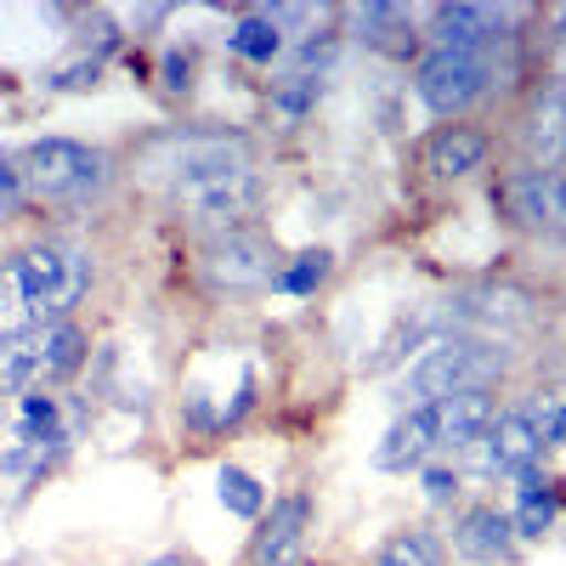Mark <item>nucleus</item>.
I'll list each match as a JSON object with an SVG mask.
<instances>
[{"label":"nucleus","mask_w":566,"mask_h":566,"mask_svg":"<svg viewBox=\"0 0 566 566\" xmlns=\"http://www.w3.org/2000/svg\"><path fill=\"white\" fill-rule=\"evenodd\" d=\"M91 290V255L63 239H34L0 261V335L69 323Z\"/></svg>","instance_id":"f257e3e1"},{"label":"nucleus","mask_w":566,"mask_h":566,"mask_svg":"<svg viewBox=\"0 0 566 566\" xmlns=\"http://www.w3.org/2000/svg\"><path fill=\"white\" fill-rule=\"evenodd\" d=\"M12 165L23 181V199L52 205V210H85L114 187V159L103 148H85L74 136H40Z\"/></svg>","instance_id":"f03ea898"},{"label":"nucleus","mask_w":566,"mask_h":566,"mask_svg":"<svg viewBox=\"0 0 566 566\" xmlns=\"http://www.w3.org/2000/svg\"><path fill=\"white\" fill-rule=\"evenodd\" d=\"M510 368V352L499 340H482V335H442L437 346H424L397 380V402L402 408H419V402H442L453 391H482V386H499Z\"/></svg>","instance_id":"7ed1b4c3"},{"label":"nucleus","mask_w":566,"mask_h":566,"mask_svg":"<svg viewBox=\"0 0 566 566\" xmlns=\"http://www.w3.org/2000/svg\"><path fill=\"white\" fill-rule=\"evenodd\" d=\"M142 176L159 181L165 193L205 176H227V170H250L255 165V142L244 130H159L148 148L136 154Z\"/></svg>","instance_id":"20e7f679"},{"label":"nucleus","mask_w":566,"mask_h":566,"mask_svg":"<svg viewBox=\"0 0 566 566\" xmlns=\"http://www.w3.org/2000/svg\"><path fill=\"white\" fill-rule=\"evenodd\" d=\"M277 272H283V250L261 227L216 232V239L199 244V277H205V290L221 295V301H244V295L272 290Z\"/></svg>","instance_id":"39448f33"},{"label":"nucleus","mask_w":566,"mask_h":566,"mask_svg":"<svg viewBox=\"0 0 566 566\" xmlns=\"http://www.w3.org/2000/svg\"><path fill=\"white\" fill-rule=\"evenodd\" d=\"M493 80H499L493 57L431 45V52H419V63H413V97L431 108L437 119L459 125L470 108H482L493 97Z\"/></svg>","instance_id":"423d86ee"},{"label":"nucleus","mask_w":566,"mask_h":566,"mask_svg":"<svg viewBox=\"0 0 566 566\" xmlns=\"http://www.w3.org/2000/svg\"><path fill=\"white\" fill-rule=\"evenodd\" d=\"M266 199V181L261 170H227V176H205V181H187L170 193V205L187 216V227H199L205 239L216 232H239V227H255V210Z\"/></svg>","instance_id":"0eeeda50"},{"label":"nucleus","mask_w":566,"mask_h":566,"mask_svg":"<svg viewBox=\"0 0 566 566\" xmlns=\"http://www.w3.org/2000/svg\"><path fill=\"white\" fill-rule=\"evenodd\" d=\"M493 205L504 210L510 227L538 232V239H566V170H544V165L510 170L493 187Z\"/></svg>","instance_id":"6e6552de"},{"label":"nucleus","mask_w":566,"mask_h":566,"mask_svg":"<svg viewBox=\"0 0 566 566\" xmlns=\"http://www.w3.org/2000/svg\"><path fill=\"white\" fill-rule=\"evenodd\" d=\"M476 459L488 476H510L522 482L527 470L544 464V431L533 408H499V419L488 424V437L476 442Z\"/></svg>","instance_id":"1a4fd4ad"},{"label":"nucleus","mask_w":566,"mask_h":566,"mask_svg":"<svg viewBox=\"0 0 566 566\" xmlns=\"http://www.w3.org/2000/svg\"><path fill=\"white\" fill-rule=\"evenodd\" d=\"M312 533V493H283L272 499V510L255 522L244 566H295Z\"/></svg>","instance_id":"9d476101"},{"label":"nucleus","mask_w":566,"mask_h":566,"mask_svg":"<svg viewBox=\"0 0 566 566\" xmlns=\"http://www.w3.org/2000/svg\"><path fill=\"white\" fill-rule=\"evenodd\" d=\"M448 544L470 566H510L515 549H522V538L510 527V510H499V504H464L448 527Z\"/></svg>","instance_id":"9b49d317"},{"label":"nucleus","mask_w":566,"mask_h":566,"mask_svg":"<svg viewBox=\"0 0 566 566\" xmlns=\"http://www.w3.org/2000/svg\"><path fill=\"white\" fill-rule=\"evenodd\" d=\"M515 29V12H499V7H431V45H448V52H476V57H493L499 45L510 40Z\"/></svg>","instance_id":"f8f14e48"},{"label":"nucleus","mask_w":566,"mask_h":566,"mask_svg":"<svg viewBox=\"0 0 566 566\" xmlns=\"http://www.w3.org/2000/svg\"><path fill=\"white\" fill-rule=\"evenodd\" d=\"M493 159V136L476 130V125H437L431 136H424V148H419V165L431 181H464V176H476L488 170Z\"/></svg>","instance_id":"ddd939ff"},{"label":"nucleus","mask_w":566,"mask_h":566,"mask_svg":"<svg viewBox=\"0 0 566 566\" xmlns=\"http://www.w3.org/2000/svg\"><path fill=\"white\" fill-rule=\"evenodd\" d=\"M437 408V459L442 453H470L482 437H488V424L499 419V386H482V391H453Z\"/></svg>","instance_id":"4468645a"},{"label":"nucleus","mask_w":566,"mask_h":566,"mask_svg":"<svg viewBox=\"0 0 566 566\" xmlns=\"http://www.w3.org/2000/svg\"><path fill=\"white\" fill-rule=\"evenodd\" d=\"M437 459V408L419 402V408H402L391 419L386 442L374 448V464L391 470V476H408V470H424Z\"/></svg>","instance_id":"2eb2a0df"},{"label":"nucleus","mask_w":566,"mask_h":566,"mask_svg":"<svg viewBox=\"0 0 566 566\" xmlns=\"http://www.w3.org/2000/svg\"><path fill=\"white\" fill-rule=\"evenodd\" d=\"M29 391H52V363H45V328L0 335V402H18Z\"/></svg>","instance_id":"dca6fc26"},{"label":"nucleus","mask_w":566,"mask_h":566,"mask_svg":"<svg viewBox=\"0 0 566 566\" xmlns=\"http://www.w3.org/2000/svg\"><path fill=\"white\" fill-rule=\"evenodd\" d=\"M555 515H560V482L549 470H527L522 482H515V510H510V527L522 544H538L544 533H555Z\"/></svg>","instance_id":"f3484780"},{"label":"nucleus","mask_w":566,"mask_h":566,"mask_svg":"<svg viewBox=\"0 0 566 566\" xmlns=\"http://www.w3.org/2000/svg\"><path fill=\"white\" fill-rule=\"evenodd\" d=\"M522 142H527V154H533L544 170H555V165L566 159V80L544 85L538 97H533Z\"/></svg>","instance_id":"a211bd4d"},{"label":"nucleus","mask_w":566,"mask_h":566,"mask_svg":"<svg viewBox=\"0 0 566 566\" xmlns=\"http://www.w3.org/2000/svg\"><path fill=\"white\" fill-rule=\"evenodd\" d=\"M357 40L374 45V52H386V57H408L413 52V12L408 7H363Z\"/></svg>","instance_id":"6ab92c4d"},{"label":"nucleus","mask_w":566,"mask_h":566,"mask_svg":"<svg viewBox=\"0 0 566 566\" xmlns=\"http://www.w3.org/2000/svg\"><path fill=\"white\" fill-rule=\"evenodd\" d=\"M368 566H448V538L437 527H402L368 555Z\"/></svg>","instance_id":"aec40b11"},{"label":"nucleus","mask_w":566,"mask_h":566,"mask_svg":"<svg viewBox=\"0 0 566 566\" xmlns=\"http://www.w3.org/2000/svg\"><path fill=\"white\" fill-rule=\"evenodd\" d=\"M227 52L244 57V63H255V69H272V63L283 57V29H277L266 12H244L239 23L227 29Z\"/></svg>","instance_id":"412c9836"},{"label":"nucleus","mask_w":566,"mask_h":566,"mask_svg":"<svg viewBox=\"0 0 566 566\" xmlns=\"http://www.w3.org/2000/svg\"><path fill=\"white\" fill-rule=\"evenodd\" d=\"M317 97H323V74H283V80H272V119H283V125H301L312 108H317Z\"/></svg>","instance_id":"4be33fe9"},{"label":"nucleus","mask_w":566,"mask_h":566,"mask_svg":"<svg viewBox=\"0 0 566 566\" xmlns=\"http://www.w3.org/2000/svg\"><path fill=\"white\" fill-rule=\"evenodd\" d=\"M328 272H335V255H328V250H301V255L283 261V272H277L272 290H277V295H317L323 283H328Z\"/></svg>","instance_id":"5701e85b"},{"label":"nucleus","mask_w":566,"mask_h":566,"mask_svg":"<svg viewBox=\"0 0 566 566\" xmlns=\"http://www.w3.org/2000/svg\"><path fill=\"white\" fill-rule=\"evenodd\" d=\"M216 488H221V504L239 515V522H261V515H266V488L250 476L244 464H221Z\"/></svg>","instance_id":"b1692460"},{"label":"nucleus","mask_w":566,"mask_h":566,"mask_svg":"<svg viewBox=\"0 0 566 566\" xmlns=\"http://www.w3.org/2000/svg\"><path fill=\"white\" fill-rule=\"evenodd\" d=\"M159 85H165V97H187V91H193V52L170 45L165 63H159Z\"/></svg>","instance_id":"393cba45"},{"label":"nucleus","mask_w":566,"mask_h":566,"mask_svg":"<svg viewBox=\"0 0 566 566\" xmlns=\"http://www.w3.org/2000/svg\"><path fill=\"white\" fill-rule=\"evenodd\" d=\"M97 74H103V57H74L45 74V91H85V85H97Z\"/></svg>","instance_id":"a878e982"},{"label":"nucleus","mask_w":566,"mask_h":566,"mask_svg":"<svg viewBox=\"0 0 566 566\" xmlns=\"http://www.w3.org/2000/svg\"><path fill=\"white\" fill-rule=\"evenodd\" d=\"M419 482H424V499H431V504H453V499H459V470L442 464V459L424 464V470H419Z\"/></svg>","instance_id":"bb28decb"},{"label":"nucleus","mask_w":566,"mask_h":566,"mask_svg":"<svg viewBox=\"0 0 566 566\" xmlns=\"http://www.w3.org/2000/svg\"><path fill=\"white\" fill-rule=\"evenodd\" d=\"M538 431H544V448H549V442H555V448H566V397H555V402L544 408Z\"/></svg>","instance_id":"cd10ccee"},{"label":"nucleus","mask_w":566,"mask_h":566,"mask_svg":"<svg viewBox=\"0 0 566 566\" xmlns=\"http://www.w3.org/2000/svg\"><path fill=\"white\" fill-rule=\"evenodd\" d=\"M23 205V181H18V165L0 159V216H12Z\"/></svg>","instance_id":"c85d7f7f"},{"label":"nucleus","mask_w":566,"mask_h":566,"mask_svg":"<svg viewBox=\"0 0 566 566\" xmlns=\"http://www.w3.org/2000/svg\"><path fill=\"white\" fill-rule=\"evenodd\" d=\"M419 340H424V323H413V328H408V352H413ZM397 357H402V340H391V352H386L380 363H397Z\"/></svg>","instance_id":"c756f323"},{"label":"nucleus","mask_w":566,"mask_h":566,"mask_svg":"<svg viewBox=\"0 0 566 566\" xmlns=\"http://www.w3.org/2000/svg\"><path fill=\"white\" fill-rule=\"evenodd\" d=\"M148 566H199V560H193V555H181V549H170V555H154Z\"/></svg>","instance_id":"7c9ffc66"},{"label":"nucleus","mask_w":566,"mask_h":566,"mask_svg":"<svg viewBox=\"0 0 566 566\" xmlns=\"http://www.w3.org/2000/svg\"><path fill=\"white\" fill-rule=\"evenodd\" d=\"M560 45H566V12H560Z\"/></svg>","instance_id":"2f4dec72"}]
</instances>
